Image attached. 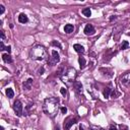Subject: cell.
Instances as JSON below:
<instances>
[{
  "label": "cell",
  "mask_w": 130,
  "mask_h": 130,
  "mask_svg": "<svg viewBox=\"0 0 130 130\" xmlns=\"http://www.w3.org/2000/svg\"><path fill=\"white\" fill-rule=\"evenodd\" d=\"M59 110L58 98H47L43 104V111L49 117H55Z\"/></svg>",
  "instance_id": "6da1fadb"
},
{
  "label": "cell",
  "mask_w": 130,
  "mask_h": 130,
  "mask_svg": "<svg viewBox=\"0 0 130 130\" xmlns=\"http://www.w3.org/2000/svg\"><path fill=\"white\" fill-rule=\"evenodd\" d=\"M30 58L32 61L43 62L48 59V52L47 49L42 45H36L30 51Z\"/></svg>",
  "instance_id": "7a4b0ae2"
},
{
  "label": "cell",
  "mask_w": 130,
  "mask_h": 130,
  "mask_svg": "<svg viewBox=\"0 0 130 130\" xmlns=\"http://www.w3.org/2000/svg\"><path fill=\"white\" fill-rule=\"evenodd\" d=\"M76 75H77L76 70H75L74 68H72V67H69L62 73V75L60 77H61V80L64 83L70 85V84L74 83V80H75V78H76Z\"/></svg>",
  "instance_id": "3957f363"
},
{
  "label": "cell",
  "mask_w": 130,
  "mask_h": 130,
  "mask_svg": "<svg viewBox=\"0 0 130 130\" xmlns=\"http://www.w3.org/2000/svg\"><path fill=\"white\" fill-rule=\"evenodd\" d=\"M13 110L15 112V114L20 117L21 115H23V110H24V107H23V104H21V102L19 100H16L14 103H13Z\"/></svg>",
  "instance_id": "277c9868"
},
{
  "label": "cell",
  "mask_w": 130,
  "mask_h": 130,
  "mask_svg": "<svg viewBox=\"0 0 130 130\" xmlns=\"http://www.w3.org/2000/svg\"><path fill=\"white\" fill-rule=\"evenodd\" d=\"M76 122H77V119H76V118L68 117L66 120H65V122H64V129H65V130H69L70 127H71L74 123H76Z\"/></svg>",
  "instance_id": "5b68a950"
},
{
  "label": "cell",
  "mask_w": 130,
  "mask_h": 130,
  "mask_svg": "<svg viewBox=\"0 0 130 130\" xmlns=\"http://www.w3.org/2000/svg\"><path fill=\"white\" fill-rule=\"evenodd\" d=\"M120 83L123 86H128L130 84V72L125 73L120 79Z\"/></svg>",
  "instance_id": "8992f818"
},
{
  "label": "cell",
  "mask_w": 130,
  "mask_h": 130,
  "mask_svg": "<svg viewBox=\"0 0 130 130\" xmlns=\"http://www.w3.org/2000/svg\"><path fill=\"white\" fill-rule=\"evenodd\" d=\"M59 61H60L59 54H58L56 51H52V58H51V60L48 61V62H50L51 65H55V64H57Z\"/></svg>",
  "instance_id": "52a82bcc"
},
{
  "label": "cell",
  "mask_w": 130,
  "mask_h": 130,
  "mask_svg": "<svg viewBox=\"0 0 130 130\" xmlns=\"http://www.w3.org/2000/svg\"><path fill=\"white\" fill-rule=\"evenodd\" d=\"M95 32H96V30H95V28H94L93 25L88 24V25L85 26V28H84V34L86 36H92V35L95 34Z\"/></svg>",
  "instance_id": "ba28073f"
},
{
  "label": "cell",
  "mask_w": 130,
  "mask_h": 130,
  "mask_svg": "<svg viewBox=\"0 0 130 130\" xmlns=\"http://www.w3.org/2000/svg\"><path fill=\"white\" fill-rule=\"evenodd\" d=\"M73 86H74V89H75V91H76V93L77 94H82V85H81V83L80 82H78V81H76V82H74V84H73Z\"/></svg>",
  "instance_id": "9c48e42d"
},
{
  "label": "cell",
  "mask_w": 130,
  "mask_h": 130,
  "mask_svg": "<svg viewBox=\"0 0 130 130\" xmlns=\"http://www.w3.org/2000/svg\"><path fill=\"white\" fill-rule=\"evenodd\" d=\"M18 21H19L20 24H27L28 21H29V18H28V16L25 13H21L18 16Z\"/></svg>",
  "instance_id": "30bf717a"
},
{
  "label": "cell",
  "mask_w": 130,
  "mask_h": 130,
  "mask_svg": "<svg viewBox=\"0 0 130 130\" xmlns=\"http://www.w3.org/2000/svg\"><path fill=\"white\" fill-rule=\"evenodd\" d=\"M73 31H74V27H73V25H70V24L66 25L64 28V32H66V34H71V32H73Z\"/></svg>",
  "instance_id": "8fae6325"
},
{
  "label": "cell",
  "mask_w": 130,
  "mask_h": 130,
  "mask_svg": "<svg viewBox=\"0 0 130 130\" xmlns=\"http://www.w3.org/2000/svg\"><path fill=\"white\" fill-rule=\"evenodd\" d=\"M32 78H29L27 81H25V83H24V89L25 90H31V88H32Z\"/></svg>",
  "instance_id": "7c38bea8"
},
{
  "label": "cell",
  "mask_w": 130,
  "mask_h": 130,
  "mask_svg": "<svg viewBox=\"0 0 130 130\" xmlns=\"http://www.w3.org/2000/svg\"><path fill=\"white\" fill-rule=\"evenodd\" d=\"M2 59L6 63H12V58H11V56H10V54H8V53L7 54H3Z\"/></svg>",
  "instance_id": "4fadbf2b"
},
{
  "label": "cell",
  "mask_w": 130,
  "mask_h": 130,
  "mask_svg": "<svg viewBox=\"0 0 130 130\" xmlns=\"http://www.w3.org/2000/svg\"><path fill=\"white\" fill-rule=\"evenodd\" d=\"M73 49L76 51L77 53H83V52H84L83 46H81V45H79V44H75V45L73 46Z\"/></svg>",
  "instance_id": "5bb4252c"
},
{
  "label": "cell",
  "mask_w": 130,
  "mask_h": 130,
  "mask_svg": "<svg viewBox=\"0 0 130 130\" xmlns=\"http://www.w3.org/2000/svg\"><path fill=\"white\" fill-rule=\"evenodd\" d=\"M78 62H79V66H80V69H83L85 67V65H86V61L83 57H79L78 59Z\"/></svg>",
  "instance_id": "9a60e30c"
},
{
  "label": "cell",
  "mask_w": 130,
  "mask_h": 130,
  "mask_svg": "<svg viewBox=\"0 0 130 130\" xmlns=\"http://www.w3.org/2000/svg\"><path fill=\"white\" fill-rule=\"evenodd\" d=\"M82 14L85 16V17H90L92 15V11H91V8H84L82 10Z\"/></svg>",
  "instance_id": "2e32d148"
},
{
  "label": "cell",
  "mask_w": 130,
  "mask_h": 130,
  "mask_svg": "<svg viewBox=\"0 0 130 130\" xmlns=\"http://www.w3.org/2000/svg\"><path fill=\"white\" fill-rule=\"evenodd\" d=\"M6 96L7 98H9V99H12V98L14 97V92L12 89H7L6 90Z\"/></svg>",
  "instance_id": "e0dca14e"
},
{
  "label": "cell",
  "mask_w": 130,
  "mask_h": 130,
  "mask_svg": "<svg viewBox=\"0 0 130 130\" xmlns=\"http://www.w3.org/2000/svg\"><path fill=\"white\" fill-rule=\"evenodd\" d=\"M111 92H112V90H111L110 88H106V89L104 90V92H103V95H104V97L106 98V99H108V98L110 97V94H111Z\"/></svg>",
  "instance_id": "ac0fdd59"
},
{
  "label": "cell",
  "mask_w": 130,
  "mask_h": 130,
  "mask_svg": "<svg viewBox=\"0 0 130 130\" xmlns=\"http://www.w3.org/2000/svg\"><path fill=\"white\" fill-rule=\"evenodd\" d=\"M128 47H129V43H128L127 41H124V42L122 43L120 49H121V50H126V49H128Z\"/></svg>",
  "instance_id": "d6986e66"
},
{
  "label": "cell",
  "mask_w": 130,
  "mask_h": 130,
  "mask_svg": "<svg viewBox=\"0 0 130 130\" xmlns=\"http://www.w3.org/2000/svg\"><path fill=\"white\" fill-rule=\"evenodd\" d=\"M88 130H104L103 128H101V127H98V126H89L88 127Z\"/></svg>",
  "instance_id": "ffe728a7"
},
{
  "label": "cell",
  "mask_w": 130,
  "mask_h": 130,
  "mask_svg": "<svg viewBox=\"0 0 130 130\" xmlns=\"http://www.w3.org/2000/svg\"><path fill=\"white\" fill-rule=\"evenodd\" d=\"M52 45H53V46H56V47H59L60 49L62 48V46H61L60 43H59V42H56V41H53V42H52Z\"/></svg>",
  "instance_id": "44dd1931"
},
{
  "label": "cell",
  "mask_w": 130,
  "mask_h": 130,
  "mask_svg": "<svg viewBox=\"0 0 130 130\" xmlns=\"http://www.w3.org/2000/svg\"><path fill=\"white\" fill-rule=\"evenodd\" d=\"M60 92H61L62 96H64V97H66V95H67V91L65 90V88H62V89L60 90Z\"/></svg>",
  "instance_id": "7402d4cb"
},
{
  "label": "cell",
  "mask_w": 130,
  "mask_h": 130,
  "mask_svg": "<svg viewBox=\"0 0 130 130\" xmlns=\"http://www.w3.org/2000/svg\"><path fill=\"white\" fill-rule=\"evenodd\" d=\"M5 11V7L3 5H0V14H3Z\"/></svg>",
  "instance_id": "603a6c76"
},
{
  "label": "cell",
  "mask_w": 130,
  "mask_h": 130,
  "mask_svg": "<svg viewBox=\"0 0 130 130\" xmlns=\"http://www.w3.org/2000/svg\"><path fill=\"white\" fill-rule=\"evenodd\" d=\"M61 112H62V114H66L67 108H66V107H62V108H61Z\"/></svg>",
  "instance_id": "cb8c5ba5"
},
{
  "label": "cell",
  "mask_w": 130,
  "mask_h": 130,
  "mask_svg": "<svg viewBox=\"0 0 130 130\" xmlns=\"http://www.w3.org/2000/svg\"><path fill=\"white\" fill-rule=\"evenodd\" d=\"M0 32H1V42H3V41L5 40V35H4V32H3V31H1Z\"/></svg>",
  "instance_id": "d4e9b609"
},
{
  "label": "cell",
  "mask_w": 130,
  "mask_h": 130,
  "mask_svg": "<svg viewBox=\"0 0 130 130\" xmlns=\"http://www.w3.org/2000/svg\"><path fill=\"white\" fill-rule=\"evenodd\" d=\"M6 47H4V44H3V42L0 43V50H5Z\"/></svg>",
  "instance_id": "484cf974"
},
{
  "label": "cell",
  "mask_w": 130,
  "mask_h": 130,
  "mask_svg": "<svg viewBox=\"0 0 130 130\" xmlns=\"http://www.w3.org/2000/svg\"><path fill=\"white\" fill-rule=\"evenodd\" d=\"M38 72H39V74H43V72H44V68L43 67H41V68H39V70H38Z\"/></svg>",
  "instance_id": "4316f807"
},
{
  "label": "cell",
  "mask_w": 130,
  "mask_h": 130,
  "mask_svg": "<svg viewBox=\"0 0 130 130\" xmlns=\"http://www.w3.org/2000/svg\"><path fill=\"white\" fill-rule=\"evenodd\" d=\"M109 130H117V127H116L115 125H110Z\"/></svg>",
  "instance_id": "83f0119b"
},
{
  "label": "cell",
  "mask_w": 130,
  "mask_h": 130,
  "mask_svg": "<svg viewBox=\"0 0 130 130\" xmlns=\"http://www.w3.org/2000/svg\"><path fill=\"white\" fill-rule=\"evenodd\" d=\"M5 50H6L7 52H8V54H10V52H11V47H10V46H7Z\"/></svg>",
  "instance_id": "f1b7e54d"
},
{
  "label": "cell",
  "mask_w": 130,
  "mask_h": 130,
  "mask_svg": "<svg viewBox=\"0 0 130 130\" xmlns=\"http://www.w3.org/2000/svg\"><path fill=\"white\" fill-rule=\"evenodd\" d=\"M120 130H128V128L126 126H124V125H121L120 126Z\"/></svg>",
  "instance_id": "f546056e"
},
{
  "label": "cell",
  "mask_w": 130,
  "mask_h": 130,
  "mask_svg": "<svg viewBox=\"0 0 130 130\" xmlns=\"http://www.w3.org/2000/svg\"><path fill=\"white\" fill-rule=\"evenodd\" d=\"M114 19H116V16H115V15H113V16L110 17V21H112V20H114Z\"/></svg>",
  "instance_id": "4dcf8cb0"
},
{
  "label": "cell",
  "mask_w": 130,
  "mask_h": 130,
  "mask_svg": "<svg viewBox=\"0 0 130 130\" xmlns=\"http://www.w3.org/2000/svg\"><path fill=\"white\" fill-rule=\"evenodd\" d=\"M79 130H84V128H83V126H82V125H80V126H79Z\"/></svg>",
  "instance_id": "1f68e13d"
},
{
  "label": "cell",
  "mask_w": 130,
  "mask_h": 130,
  "mask_svg": "<svg viewBox=\"0 0 130 130\" xmlns=\"http://www.w3.org/2000/svg\"><path fill=\"white\" fill-rule=\"evenodd\" d=\"M56 130H59V127H58V126L56 127Z\"/></svg>",
  "instance_id": "d6a6232c"
},
{
  "label": "cell",
  "mask_w": 130,
  "mask_h": 130,
  "mask_svg": "<svg viewBox=\"0 0 130 130\" xmlns=\"http://www.w3.org/2000/svg\"><path fill=\"white\" fill-rule=\"evenodd\" d=\"M12 130H16V129H12Z\"/></svg>",
  "instance_id": "836d02e7"
}]
</instances>
